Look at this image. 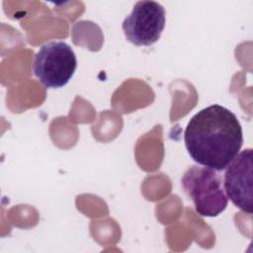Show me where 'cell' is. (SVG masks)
<instances>
[{"instance_id": "obj_1", "label": "cell", "mask_w": 253, "mask_h": 253, "mask_svg": "<svg viewBox=\"0 0 253 253\" xmlns=\"http://www.w3.org/2000/svg\"><path fill=\"white\" fill-rule=\"evenodd\" d=\"M184 141L196 163L222 171L241 149L242 126L229 109L213 104L190 119L184 131Z\"/></svg>"}, {"instance_id": "obj_2", "label": "cell", "mask_w": 253, "mask_h": 253, "mask_svg": "<svg viewBox=\"0 0 253 253\" xmlns=\"http://www.w3.org/2000/svg\"><path fill=\"white\" fill-rule=\"evenodd\" d=\"M181 185L192 200L198 214L206 217L219 215L227 207L228 198L217 171L205 166H191L183 175Z\"/></svg>"}, {"instance_id": "obj_3", "label": "cell", "mask_w": 253, "mask_h": 253, "mask_svg": "<svg viewBox=\"0 0 253 253\" xmlns=\"http://www.w3.org/2000/svg\"><path fill=\"white\" fill-rule=\"evenodd\" d=\"M77 59L72 47L61 41H51L41 46L35 55L33 71L46 88H61L73 77Z\"/></svg>"}, {"instance_id": "obj_4", "label": "cell", "mask_w": 253, "mask_h": 253, "mask_svg": "<svg viewBox=\"0 0 253 253\" xmlns=\"http://www.w3.org/2000/svg\"><path fill=\"white\" fill-rule=\"evenodd\" d=\"M166 22L164 7L155 1H138L122 24L126 40L137 46H149L161 37Z\"/></svg>"}, {"instance_id": "obj_5", "label": "cell", "mask_w": 253, "mask_h": 253, "mask_svg": "<svg viewBox=\"0 0 253 253\" xmlns=\"http://www.w3.org/2000/svg\"><path fill=\"white\" fill-rule=\"evenodd\" d=\"M252 149L239 152L225 168L223 188L232 204L246 213H252L253 198Z\"/></svg>"}]
</instances>
